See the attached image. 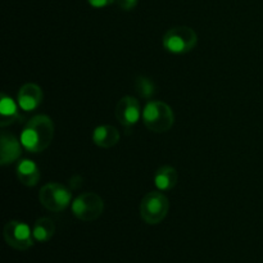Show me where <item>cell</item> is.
Masks as SVG:
<instances>
[{"label":"cell","mask_w":263,"mask_h":263,"mask_svg":"<svg viewBox=\"0 0 263 263\" xmlns=\"http://www.w3.org/2000/svg\"><path fill=\"white\" fill-rule=\"evenodd\" d=\"M54 138V123L46 115H36L27 121L21 134L22 146L30 153H41Z\"/></svg>","instance_id":"6da1fadb"},{"label":"cell","mask_w":263,"mask_h":263,"mask_svg":"<svg viewBox=\"0 0 263 263\" xmlns=\"http://www.w3.org/2000/svg\"><path fill=\"white\" fill-rule=\"evenodd\" d=\"M144 126L156 134L167 133L175 123V113L167 103L162 100H151L145 104L141 115Z\"/></svg>","instance_id":"7a4b0ae2"},{"label":"cell","mask_w":263,"mask_h":263,"mask_svg":"<svg viewBox=\"0 0 263 263\" xmlns=\"http://www.w3.org/2000/svg\"><path fill=\"white\" fill-rule=\"evenodd\" d=\"M198 35L189 26H176L164 33L162 45L172 54H186L197 46Z\"/></svg>","instance_id":"3957f363"},{"label":"cell","mask_w":263,"mask_h":263,"mask_svg":"<svg viewBox=\"0 0 263 263\" xmlns=\"http://www.w3.org/2000/svg\"><path fill=\"white\" fill-rule=\"evenodd\" d=\"M170 200L161 190L149 192L140 203V216L148 225H158L167 217Z\"/></svg>","instance_id":"277c9868"},{"label":"cell","mask_w":263,"mask_h":263,"mask_svg":"<svg viewBox=\"0 0 263 263\" xmlns=\"http://www.w3.org/2000/svg\"><path fill=\"white\" fill-rule=\"evenodd\" d=\"M41 205L50 212H62L72 200L71 190L59 182H48L39 192Z\"/></svg>","instance_id":"5b68a950"},{"label":"cell","mask_w":263,"mask_h":263,"mask_svg":"<svg viewBox=\"0 0 263 263\" xmlns=\"http://www.w3.org/2000/svg\"><path fill=\"white\" fill-rule=\"evenodd\" d=\"M72 213L84 222L98 220L104 211V200L99 194L86 192L76 197L72 202Z\"/></svg>","instance_id":"8992f818"},{"label":"cell","mask_w":263,"mask_h":263,"mask_svg":"<svg viewBox=\"0 0 263 263\" xmlns=\"http://www.w3.org/2000/svg\"><path fill=\"white\" fill-rule=\"evenodd\" d=\"M3 235L8 246L12 247L15 251H27L33 246V240H35L30 226L17 220L9 221L4 226Z\"/></svg>","instance_id":"52a82bcc"},{"label":"cell","mask_w":263,"mask_h":263,"mask_svg":"<svg viewBox=\"0 0 263 263\" xmlns=\"http://www.w3.org/2000/svg\"><path fill=\"white\" fill-rule=\"evenodd\" d=\"M141 115H143V110L140 108V103L131 95L122 97L116 105V117L118 122L125 127L136 125L141 118Z\"/></svg>","instance_id":"ba28073f"},{"label":"cell","mask_w":263,"mask_h":263,"mask_svg":"<svg viewBox=\"0 0 263 263\" xmlns=\"http://www.w3.org/2000/svg\"><path fill=\"white\" fill-rule=\"evenodd\" d=\"M43 89L33 82L25 84L20 89L17 95V103L20 108L25 112H32L37 109L43 103Z\"/></svg>","instance_id":"9c48e42d"},{"label":"cell","mask_w":263,"mask_h":263,"mask_svg":"<svg viewBox=\"0 0 263 263\" xmlns=\"http://www.w3.org/2000/svg\"><path fill=\"white\" fill-rule=\"evenodd\" d=\"M22 154V143L13 134L3 131L0 138V164L8 166L17 161Z\"/></svg>","instance_id":"30bf717a"},{"label":"cell","mask_w":263,"mask_h":263,"mask_svg":"<svg viewBox=\"0 0 263 263\" xmlns=\"http://www.w3.org/2000/svg\"><path fill=\"white\" fill-rule=\"evenodd\" d=\"M120 138V131L112 125L98 126L92 131V141H94L95 145L103 149H109L117 145Z\"/></svg>","instance_id":"8fae6325"},{"label":"cell","mask_w":263,"mask_h":263,"mask_svg":"<svg viewBox=\"0 0 263 263\" xmlns=\"http://www.w3.org/2000/svg\"><path fill=\"white\" fill-rule=\"evenodd\" d=\"M17 177L25 186H36L40 180V170L31 159H23L17 166Z\"/></svg>","instance_id":"7c38bea8"},{"label":"cell","mask_w":263,"mask_h":263,"mask_svg":"<svg viewBox=\"0 0 263 263\" xmlns=\"http://www.w3.org/2000/svg\"><path fill=\"white\" fill-rule=\"evenodd\" d=\"M177 171L172 166H162L154 174V184L161 192H168L177 185Z\"/></svg>","instance_id":"4fadbf2b"},{"label":"cell","mask_w":263,"mask_h":263,"mask_svg":"<svg viewBox=\"0 0 263 263\" xmlns=\"http://www.w3.org/2000/svg\"><path fill=\"white\" fill-rule=\"evenodd\" d=\"M18 107L20 105L15 104L12 98L2 94V99H0V113H2L0 126L2 127H7V126L12 125L15 121L20 120L21 116L18 113Z\"/></svg>","instance_id":"5bb4252c"},{"label":"cell","mask_w":263,"mask_h":263,"mask_svg":"<svg viewBox=\"0 0 263 263\" xmlns=\"http://www.w3.org/2000/svg\"><path fill=\"white\" fill-rule=\"evenodd\" d=\"M55 234V223L48 217L39 218L32 228V235L36 241L45 243L49 241Z\"/></svg>","instance_id":"9a60e30c"},{"label":"cell","mask_w":263,"mask_h":263,"mask_svg":"<svg viewBox=\"0 0 263 263\" xmlns=\"http://www.w3.org/2000/svg\"><path fill=\"white\" fill-rule=\"evenodd\" d=\"M136 92L144 99H151L156 94V84L146 76H139L135 80Z\"/></svg>","instance_id":"2e32d148"},{"label":"cell","mask_w":263,"mask_h":263,"mask_svg":"<svg viewBox=\"0 0 263 263\" xmlns=\"http://www.w3.org/2000/svg\"><path fill=\"white\" fill-rule=\"evenodd\" d=\"M138 2L139 0H117V5L122 10L128 12V10H133L138 5Z\"/></svg>","instance_id":"e0dca14e"},{"label":"cell","mask_w":263,"mask_h":263,"mask_svg":"<svg viewBox=\"0 0 263 263\" xmlns=\"http://www.w3.org/2000/svg\"><path fill=\"white\" fill-rule=\"evenodd\" d=\"M87 3L92 8H105L113 3H117V0H87Z\"/></svg>","instance_id":"ac0fdd59"}]
</instances>
